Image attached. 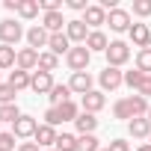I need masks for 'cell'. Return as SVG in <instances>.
Returning a JSON list of instances; mask_svg holds the SVG:
<instances>
[{"mask_svg":"<svg viewBox=\"0 0 151 151\" xmlns=\"http://www.w3.org/2000/svg\"><path fill=\"white\" fill-rule=\"evenodd\" d=\"M148 101L142 98V95H127V98H122V101H116V107H113V116L116 119H122V122H130V119H142V116H148Z\"/></svg>","mask_w":151,"mask_h":151,"instance_id":"obj_1","label":"cell"},{"mask_svg":"<svg viewBox=\"0 0 151 151\" xmlns=\"http://www.w3.org/2000/svg\"><path fill=\"white\" fill-rule=\"evenodd\" d=\"M127 59H130V45L122 42V39L110 42V47H107V65L110 68H122Z\"/></svg>","mask_w":151,"mask_h":151,"instance_id":"obj_2","label":"cell"},{"mask_svg":"<svg viewBox=\"0 0 151 151\" xmlns=\"http://www.w3.org/2000/svg\"><path fill=\"white\" fill-rule=\"evenodd\" d=\"M27 33H24V27L18 24V21H12V18H6V21H0V42L3 45H9V47H15L21 39H24Z\"/></svg>","mask_w":151,"mask_h":151,"instance_id":"obj_3","label":"cell"},{"mask_svg":"<svg viewBox=\"0 0 151 151\" xmlns=\"http://www.w3.org/2000/svg\"><path fill=\"white\" fill-rule=\"evenodd\" d=\"M89 59H92V53H89V47L86 45H77V47H71L68 50V56H65V62H68V68L77 74V71H86L89 68Z\"/></svg>","mask_w":151,"mask_h":151,"instance_id":"obj_4","label":"cell"},{"mask_svg":"<svg viewBox=\"0 0 151 151\" xmlns=\"http://www.w3.org/2000/svg\"><path fill=\"white\" fill-rule=\"evenodd\" d=\"M98 83H101V89L104 92H113V89H119L122 83H124V71H119V68H104L101 74H98Z\"/></svg>","mask_w":151,"mask_h":151,"instance_id":"obj_5","label":"cell"},{"mask_svg":"<svg viewBox=\"0 0 151 151\" xmlns=\"http://www.w3.org/2000/svg\"><path fill=\"white\" fill-rule=\"evenodd\" d=\"M127 36H130V42H133L139 50L151 47V27H148V24H130Z\"/></svg>","mask_w":151,"mask_h":151,"instance_id":"obj_6","label":"cell"},{"mask_svg":"<svg viewBox=\"0 0 151 151\" xmlns=\"http://www.w3.org/2000/svg\"><path fill=\"white\" fill-rule=\"evenodd\" d=\"M53 86H56V83H53V74H47V71H33L30 89H33L36 95H50Z\"/></svg>","mask_w":151,"mask_h":151,"instance_id":"obj_7","label":"cell"},{"mask_svg":"<svg viewBox=\"0 0 151 151\" xmlns=\"http://www.w3.org/2000/svg\"><path fill=\"white\" fill-rule=\"evenodd\" d=\"M107 24H110L113 33H127V30H130V12L113 9V12H107Z\"/></svg>","mask_w":151,"mask_h":151,"instance_id":"obj_8","label":"cell"},{"mask_svg":"<svg viewBox=\"0 0 151 151\" xmlns=\"http://www.w3.org/2000/svg\"><path fill=\"white\" fill-rule=\"evenodd\" d=\"M36 130H39V122H36L33 116H21V119L12 124V133H15L18 139H30V136H36Z\"/></svg>","mask_w":151,"mask_h":151,"instance_id":"obj_9","label":"cell"},{"mask_svg":"<svg viewBox=\"0 0 151 151\" xmlns=\"http://www.w3.org/2000/svg\"><path fill=\"white\" fill-rule=\"evenodd\" d=\"M47 42H50V33H47L42 24H36V27L27 30V47L39 50V47H47Z\"/></svg>","mask_w":151,"mask_h":151,"instance_id":"obj_10","label":"cell"},{"mask_svg":"<svg viewBox=\"0 0 151 151\" xmlns=\"http://www.w3.org/2000/svg\"><path fill=\"white\" fill-rule=\"evenodd\" d=\"M89 27L80 21V18H74V21H68V27H65V36L71 39V42H77V45H86V39H89Z\"/></svg>","mask_w":151,"mask_h":151,"instance_id":"obj_11","label":"cell"},{"mask_svg":"<svg viewBox=\"0 0 151 151\" xmlns=\"http://www.w3.org/2000/svg\"><path fill=\"white\" fill-rule=\"evenodd\" d=\"M68 89H71V92H77V95L92 92V74H89V71H77V74H71Z\"/></svg>","mask_w":151,"mask_h":151,"instance_id":"obj_12","label":"cell"},{"mask_svg":"<svg viewBox=\"0 0 151 151\" xmlns=\"http://www.w3.org/2000/svg\"><path fill=\"white\" fill-rule=\"evenodd\" d=\"M104 104H107V98H104V92H98V89H92V92H86L83 95V101H80V107H83V113H98V110H104Z\"/></svg>","mask_w":151,"mask_h":151,"instance_id":"obj_13","label":"cell"},{"mask_svg":"<svg viewBox=\"0 0 151 151\" xmlns=\"http://www.w3.org/2000/svg\"><path fill=\"white\" fill-rule=\"evenodd\" d=\"M47 50L50 53H56V56H68V50H71V39L65 36V33H50V42H47Z\"/></svg>","mask_w":151,"mask_h":151,"instance_id":"obj_14","label":"cell"},{"mask_svg":"<svg viewBox=\"0 0 151 151\" xmlns=\"http://www.w3.org/2000/svg\"><path fill=\"white\" fill-rule=\"evenodd\" d=\"M39 53H42V50L21 47V50H18V68H24V71H30V74H33V68H39Z\"/></svg>","mask_w":151,"mask_h":151,"instance_id":"obj_15","label":"cell"},{"mask_svg":"<svg viewBox=\"0 0 151 151\" xmlns=\"http://www.w3.org/2000/svg\"><path fill=\"white\" fill-rule=\"evenodd\" d=\"M127 133L133 136V139H148L151 136V122L142 116V119H130L127 122Z\"/></svg>","mask_w":151,"mask_h":151,"instance_id":"obj_16","label":"cell"},{"mask_svg":"<svg viewBox=\"0 0 151 151\" xmlns=\"http://www.w3.org/2000/svg\"><path fill=\"white\" fill-rule=\"evenodd\" d=\"M56 136H59V133H56L50 124H39V130H36L33 139H36L39 148H50V145H56Z\"/></svg>","mask_w":151,"mask_h":151,"instance_id":"obj_17","label":"cell"},{"mask_svg":"<svg viewBox=\"0 0 151 151\" xmlns=\"http://www.w3.org/2000/svg\"><path fill=\"white\" fill-rule=\"evenodd\" d=\"M42 27H45L47 33H62V27H68V21L62 18V12H45Z\"/></svg>","mask_w":151,"mask_h":151,"instance_id":"obj_18","label":"cell"},{"mask_svg":"<svg viewBox=\"0 0 151 151\" xmlns=\"http://www.w3.org/2000/svg\"><path fill=\"white\" fill-rule=\"evenodd\" d=\"M86 47H89V53H107L110 42H107V36H104L101 30H92L89 39H86Z\"/></svg>","mask_w":151,"mask_h":151,"instance_id":"obj_19","label":"cell"},{"mask_svg":"<svg viewBox=\"0 0 151 151\" xmlns=\"http://www.w3.org/2000/svg\"><path fill=\"white\" fill-rule=\"evenodd\" d=\"M74 127H77V133H80V136H89V133H95L98 119H95L92 113H80V116H77V122H74Z\"/></svg>","mask_w":151,"mask_h":151,"instance_id":"obj_20","label":"cell"},{"mask_svg":"<svg viewBox=\"0 0 151 151\" xmlns=\"http://www.w3.org/2000/svg\"><path fill=\"white\" fill-rule=\"evenodd\" d=\"M30 80H33V74H30V71H24V68H15V71L9 74V86H12L15 92L30 89Z\"/></svg>","mask_w":151,"mask_h":151,"instance_id":"obj_21","label":"cell"},{"mask_svg":"<svg viewBox=\"0 0 151 151\" xmlns=\"http://www.w3.org/2000/svg\"><path fill=\"white\" fill-rule=\"evenodd\" d=\"M83 24L98 30L101 24H107V12H104L101 6H89V9H86V18H83Z\"/></svg>","mask_w":151,"mask_h":151,"instance_id":"obj_22","label":"cell"},{"mask_svg":"<svg viewBox=\"0 0 151 151\" xmlns=\"http://www.w3.org/2000/svg\"><path fill=\"white\" fill-rule=\"evenodd\" d=\"M50 107H59V104H65V101H71V89H68V83H56L53 89H50Z\"/></svg>","mask_w":151,"mask_h":151,"instance_id":"obj_23","label":"cell"},{"mask_svg":"<svg viewBox=\"0 0 151 151\" xmlns=\"http://www.w3.org/2000/svg\"><path fill=\"white\" fill-rule=\"evenodd\" d=\"M53 148H56V151H77V148H80V136H74V133H59Z\"/></svg>","mask_w":151,"mask_h":151,"instance_id":"obj_24","label":"cell"},{"mask_svg":"<svg viewBox=\"0 0 151 151\" xmlns=\"http://www.w3.org/2000/svg\"><path fill=\"white\" fill-rule=\"evenodd\" d=\"M56 68H59V56H56V53H50V50H42V53H39V71L53 74Z\"/></svg>","mask_w":151,"mask_h":151,"instance_id":"obj_25","label":"cell"},{"mask_svg":"<svg viewBox=\"0 0 151 151\" xmlns=\"http://www.w3.org/2000/svg\"><path fill=\"white\" fill-rule=\"evenodd\" d=\"M39 0H21V6H18V15L24 18V21H33L36 15H39Z\"/></svg>","mask_w":151,"mask_h":151,"instance_id":"obj_26","label":"cell"},{"mask_svg":"<svg viewBox=\"0 0 151 151\" xmlns=\"http://www.w3.org/2000/svg\"><path fill=\"white\" fill-rule=\"evenodd\" d=\"M56 110H59V119H62V122H77V116H80V107L74 104V101H65V104H59Z\"/></svg>","mask_w":151,"mask_h":151,"instance_id":"obj_27","label":"cell"},{"mask_svg":"<svg viewBox=\"0 0 151 151\" xmlns=\"http://www.w3.org/2000/svg\"><path fill=\"white\" fill-rule=\"evenodd\" d=\"M18 62V53H15V47H9V45H0V71L3 68H12Z\"/></svg>","mask_w":151,"mask_h":151,"instance_id":"obj_28","label":"cell"},{"mask_svg":"<svg viewBox=\"0 0 151 151\" xmlns=\"http://www.w3.org/2000/svg\"><path fill=\"white\" fill-rule=\"evenodd\" d=\"M21 116H24V113L18 110V104H6V107H0V122H12V124H15Z\"/></svg>","mask_w":151,"mask_h":151,"instance_id":"obj_29","label":"cell"},{"mask_svg":"<svg viewBox=\"0 0 151 151\" xmlns=\"http://www.w3.org/2000/svg\"><path fill=\"white\" fill-rule=\"evenodd\" d=\"M136 68L142 74H151V47H145V50L136 53Z\"/></svg>","mask_w":151,"mask_h":151,"instance_id":"obj_30","label":"cell"},{"mask_svg":"<svg viewBox=\"0 0 151 151\" xmlns=\"http://www.w3.org/2000/svg\"><path fill=\"white\" fill-rule=\"evenodd\" d=\"M145 77H148V74H142V71H139V68H136V71H124V83H127V86H130V89H133V92H136V89H139V83H142V80H145Z\"/></svg>","mask_w":151,"mask_h":151,"instance_id":"obj_31","label":"cell"},{"mask_svg":"<svg viewBox=\"0 0 151 151\" xmlns=\"http://www.w3.org/2000/svg\"><path fill=\"white\" fill-rule=\"evenodd\" d=\"M15 89L9 86V83H0V107H6V104H15Z\"/></svg>","mask_w":151,"mask_h":151,"instance_id":"obj_32","label":"cell"},{"mask_svg":"<svg viewBox=\"0 0 151 151\" xmlns=\"http://www.w3.org/2000/svg\"><path fill=\"white\" fill-rule=\"evenodd\" d=\"M77 151H101V145H98L95 133H89V136H80V148H77Z\"/></svg>","mask_w":151,"mask_h":151,"instance_id":"obj_33","label":"cell"},{"mask_svg":"<svg viewBox=\"0 0 151 151\" xmlns=\"http://www.w3.org/2000/svg\"><path fill=\"white\" fill-rule=\"evenodd\" d=\"M133 15L148 18V15H151V0H133Z\"/></svg>","mask_w":151,"mask_h":151,"instance_id":"obj_34","label":"cell"},{"mask_svg":"<svg viewBox=\"0 0 151 151\" xmlns=\"http://www.w3.org/2000/svg\"><path fill=\"white\" fill-rule=\"evenodd\" d=\"M45 124H50V127L62 124V119H59V110H56V107H47V110H45Z\"/></svg>","mask_w":151,"mask_h":151,"instance_id":"obj_35","label":"cell"},{"mask_svg":"<svg viewBox=\"0 0 151 151\" xmlns=\"http://www.w3.org/2000/svg\"><path fill=\"white\" fill-rule=\"evenodd\" d=\"M0 151H18L15 148V133H0Z\"/></svg>","mask_w":151,"mask_h":151,"instance_id":"obj_36","label":"cell"},{"mask_svg":"<svg viewBox=\"0 0 151 151\" xmlns=\"http://www.w3.org/2000/svg\"><path fill=\"white\" fill-rule=\"evenodd\" d=\"M42 12H62V0H39Z\"/></svg>","mask_w":151,"mask_h":151,"instance_id":"obj_37","label":"cell"},{"mask_svg":"<svg viewBox=\"0 0 151 151\" xmlns=\"http://www.w3.org/2000/svg\"><path fill=\"white\" fill-rule=\"evenodd\" d=\"M136 95H142L145 101H148V95H151V74H148V77L139 83V89H136Z\"/></svg>","mask_w":151,"mask_h":151,"instance_id":"obj_38","label":"cell"},{"mask_svg":"<svg viewBox=\"0 0 151 151\" xmlns=\"http://www.w3.org/2000/svg\"><path fill=\"white\" fill-rule=\"evenodd\" d=\"M107 151H130V145H127L124 139H113V142L107 145Z\"/></svg>","mask_w":151,"mask_h":151,"instance_id":"obj_39","label":"cell"},{"mask_svg":"<svg viewBox=\"0 0 151 151\" xmlns=\"http://www.w3.org/2000/svg\"><path fill=\"white\" fill-rule=\"evenodd\" d=\"M68 9H74V12H86L89 3H86V0H68Z\"/></svg>","mask_w":151,"mask_h":151,"instance_id":"obj_40","label":"cell"},{"mask_svg":"<svg viewBox=\"0 0 151 151\" xmlns=\"http://www.w3.org/2000/svg\"><path fill=\"white\" fill-rule=\"evenodd\" d=\"M18 151H42V148H39L36 142H21V145H18Z\"/></svg>","mask_w":151,"mask_h":151,"instance_id":"obj_41","label":"cell"},{"mask_svg":"<svg viewBox=\"0 0 151 151\" xmlns=\"http://www.w3.org/2000/svg\"><path fill=\"white\" fill-rule=\"evenodd\" d=\"M3 6H6L9 12H18V6H21V0H3Z\"/></svg>","mask_w":151,"mask_h":151,"instance_id":"obj_42","label":"cell"},{"mask_svg":"<svg viewBox=\"0 0 151 151\" xmlns=\"http://www.w3.org/2000/svg\"><path fill=\"white\" fill-rule=\"evenodd\" d=\"M136 151H151V142H142V145H139Z\"/></svg>","mask_w":151,"mask_h":151,"instance_id":"obj_43","label":"cell"},{"mask_svg":"<svg viewBox=\"0 0 151 151\" xmlns=\"http://www.w3.org/2000/svg\"><path fill=\"white\" fill-rule=\"evenodd\" d=\"M145 119H148V122H151V107H148V116H145Z\"/></svg>","mask_w":151,"mask_h":151,"instance_id":"obj_44","label":"cell"},{"mask_svg":"<svg viewBox=\"0 0 151 151\" xmlns=\"http://www.w3.org/2000/svg\"><path fill=\"white\" fill-rule=\"evenodd\" d=\"M47 151H56V148H47Z\"/></svg>","mask_w":151,"mask_h":151,"instance_id":"obj_45","label":"cell"},{"mask_svg":"<svg viewBox=\"0 0 151 151\" xmlns=\"http://www.w3.org/2000/svg\"><path fill=\"white\" fill-rule=\"evenodd\" d=\"M101 151H107V148H101Z\"/></svg>","mask_w":151,"mask_h":151,"instance_id":"obj_46","label":"cell"},{"mask_svg":"<svg viewBox=\"0 0 151 151\" xmlns=\"http://www.w3.org/2000/svg\"><path fill=\"white\" fill-rule=\"evenodd\" d=\"M148 139H151V136H148Z\"/></svg>","mask_w":151,"mask_h":151,"instance_id":"obj_47","label":"cell"}]
</instances>
